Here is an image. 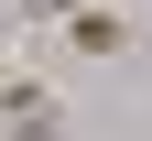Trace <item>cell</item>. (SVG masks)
I'll return each mask as SVG.
<instances>
[{"instance_id": "obj_3", "label": "cell", "mask_w": 152, "mask_h": 141, "mask_svg": "<svg viewBox=\"0 0 152 141\" xmlns=\"http://www.w3.org/2000/svg\"><path fill=\"white\" fill-rule=\"evenodd\" d=\"M0 76H11V65H0Z\"/></svg>"}, {"instance_id": "obj_2", "label": "cell", "mask_w": 152, "mask_h": 141, "mask_svg": "<svg viewBox=\"0 0 152 141\" xmlns=\"http://www.w3.org/2000/svg\"><path fill=\"white\" fill-rule=\"evenodd\" d=\"M54 44H65V54H76V65H120V54H130V44H141V22H130L120 0H87V11H76V22H65V33H54Z\"/></svg>"}, {"instance_id": "obj_1", "label": "cell", "mask_w": 152, "mask_h": 141, "mask_svg": "<svg viewBox=\"0 0 152 141\" xmlns=\"http://www.w3.org/2000/svg\"><path fill=\"white\" fill-rule=\"evenodd\" d=\"M0 141H76V130H65V98H54L33 65L0 76Z\"/></svg>"}]
</instances>
